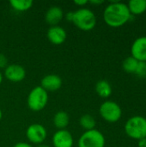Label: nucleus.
<instances>
[{
    "label": "nucleus",
    "mask_w": 146,
    "mask_h": 147,
    "mask_svg": "<svg viewBox=\"0 0 146 147\" xmlns=\"http://www.w3.org/2000/svg\"><path fill=\"white\" fill-rule=\"evenodd\" d=\"M139 61L132 56L126 58L122 62V68L127 73H135Z\"/></svg>",
    "instance_id": "6ab92c4d"
},
{
    "label": "nucleus",
    "mask_w": 146,
    "mask_h": 147,
    "mask_svg": "<svg viewBox=\"0 0 146 147\" xmlns=\"http://www.w3.org/2000/svg\"><path fill=\"white\" fill-rule=\"evenodd\" d=\"M26 136L28 141H30L31 143L40 145L46 140L47 136V133L46 128L42 125L39 123H34V124H31L27 128Z\"/></svg>",
    "instance_id": "0eeeda50"
},
{
    "label": "nucleus",
    "mask_w": 146,
    "mask_h": 147,
    "mask_svg": "<svg viewBox=\"0 0 146 147\" xmlns=\"http://www.w3.org/2000/svg\"><path fill=\"white\" fill-rule=\"evenodd\" d=\"M127 7L132 16H140L146 11V0H131Z\"/></svg>",
    "instance_id": "4468645a"
},
{
    "label": "nucleus",
    "mask_w": 146,
    "mask_h": 147,
    "mask_svg": "<svg viewBox=\"0 0 146 147\" xmlns=\"http://www.w3.org/2000/svg\"><path fill=\"white\" fill-rule=\"evenodd\" d=\"M47 39L49 41L54 45H61L66 40V31L60 26H52L49 28L46 33Z\"/></svg>",
    "instance_id": "f8f14e48"
},
{
    "label": "nucleus",
    "mask_w": 146,
    "mask_h": 147,
    "mask_svg": "<svg viewBox=\"0 0 146 147\" xmlns=\"http://www.w3.org/2000/svg\"><path fill=\"white\" fill-rule=\"evenodd\" d=\"M71 22H72L80 30L90 31L96 25V16L91 9L81 8L72 11Z\"/></svg>",
    "instance_id": "f03ea898"
},
{
    "label": "nucleus",
    "mask_w": 146,
    "mask_h": 147,
    "mask_svg": "<svg viewBox=\"0 0 146 147\" xmlns=\"http://www.w3.org/2000/svg\"><path fill=\"white\" fill-rule=\"evenodd\" d=\"M74 3H75L76 5L79 6V7H83V6H84L85 4L89 3V1H88V0H75V1H74Z\"/></svg>",
    "instance_id": "4be33fe9"
},
{
    "label": "nucleus",
    "mask_w": 146,
    "mask_h": 147,
    "mask_svg": "<svg viewBox=\"0 0 146 147\" xmlns=\"http://www.w3.org/2000/svg\"><path fill=\"white\" fill-rule=\"evenodd\" d=\"M2 82H3V74L0 71V84H2Z\"/></svg>",
    "instance_id": "a878e982"
},
{
    "label": "nucleus",
    "mask_w": 146,
    "mask_h": 147,
    "mask_svg": "<svg viewBox=\"0 0 146 147\" xmlns=\"http://www.w3.org/2000/svg\"><path fill=\"white\" fill-rule=\"evenodd\" d=\"M79 124L83 129H85L86 131H89V130L95 129L96 122L95 118L92 115L86 114L80 117Z\"/></svg>",
    "instance_id": "a211bd4d"
},
{
    "label": "nucleus",
    "mask_w": 146,
    "mask_h": 147,
    "mask_svg": "<svg viewBox=\"0 0 146 147\" xmlns=\"http://www.w3.org/2000/svg\"><path fill=\"white\" fill-rule=\"evenodd\" d=\"M32 0H10L9 4L16 11H26L33 5Z\"/></svg>",
    "instance_id": "f3484780"
},
{
    "label": "nucleus",
    "mask_w": 146,
    "mask_h": 147,
    "mask_svg": "<svg viewBox=\"0 0 146 147\" xmlns=\"http://www.w3.org/2000/svg\"><path fill=\"white\" fill-rule=\"evenodd\" d=\"M89 3L91 4H95V5H100L102 3H103L104 1H102V0H91V1H89Z\"/></svg>",
    "instance_id": "393cba45"
},
{
    "label": "nucleus",
    "mask_w": 146,
    "mask_h": 147,
    "mask_svg": "<svg viewBox=\"0 0 146 147\" xmlns=\"http://www.w3.org/2000/svg\"><path fill=\"white\" fill-rule=\"evenodd\" d=\"M14 147H33L31 145H29L28 143L26 142H19L17 144H15Z\"/></svg>",
    "instance_id": "5701e85b"
},
{
    "label": "nucleus",
    "mask_w": 146,
    "mask_h": 147,
    "mask_svg": "<svg viewBox=\"0 0 146 147\" xmlns=\"http://www.w3.org/2000/svg\"><path fill=\"white\" fill-rule=\"evenodd\" d=\"M138 146L139 147H146V138L138 140Z\"/></svg>",
    "instance_id": "b1692460"
},
{
    "label": "nucleus",
    "mask_w": 146,
    "mask_h": 147,
    "mask_svg": "<svg viewBox=\"0 0 146 147\" xmlns=\"http://www.w3.org/2000/svg\"><path fill=\"white\" fill-rule=\"evenodd\" d=\"M62 84V79L59 75L48 74L41 79L40 86L42 87L46 92H54L61 88Z\"/></svg>",
    "instance_id": "9b49d317"
},
{
    "label": "nucleus",
    "mask_w": 146,
    "mask_h": 147,
    "mask_svg": "<svg viewBox=\"0 0 146 147\" xmlns=\"http://www.w3.org/2000/svg\"><path fill=\"white\" fill-rule=\"evenodd\" d=\"M126 134L136 140L146 138V118L141 115H135L129 118L124 127Z\"/></svg>",
    "instance_id": "7ed1b4c3"
},
{
    "label": "nucleus",
    "mask_w": 146,
    "mask_h": 147,
    "mask_svg": "<svg viewBox=\"0 0 146 147\" xmlns=\"http://www.w3.org/2000/svg\"><path fill=\"white\" fill-rule=\"evenodd\" d=\"M101 117L110 123L117 122L122 116V109L120 106L114 101H106L102 102L99 109Z\"/></svg>",
    "instance_id": "39448f33"
},
{
    "label": "nucleus",
    "mask_w": 146,
    "mask_h": 147,
    "mask_svg": "<svg viewBox=\"0 0 146 147\" xmlns=\"http://www.w3.org/2000/svg\"><path fill=\"white\" fill-rule=\"evenodd\" d=\"M132 15L127 4L120 1L111 2L103 11V20L112 28H119L130 21Z\"/></svg>",
    "instance_id": "f257e3e1"
},
{
    "label": "nucleus",
    "mask_w": 146,
    "mask_h": 147,
    "mask_svg": "<svg viewBox=\"0 0 146 147\" xmlns=\"http://www.w3.org/2000/svg\"><path fill=\"white\" fill-rule=\"evenodd\" d=\"M96 92L102 98H108L112 94V86L107 80H100L96 84Z\"/></svg>",
    "instance_id": "2eb2a0df"
},
{
    "label": "nucleus",
    "mask_w": 146,
    "mask_h": 147,
    "mask_svg": "<svg viewBox=\"0 0 146 147\" xmlns=\"http://www.w3.org/2000/svg\"><path fill=\"white\" fill-rule=\"evenodd\" d=\"M37 147H50L48 146L47 145H43V144H40V145H39Z\"/></svg>",
    "instance_id": "bb28decb"
},
{
    "label": "nucleus",
    "mask_w": 146,
    "mask_h": 147,
    "mask_svg": "<svg viewBox=\"0 0 146 147\" xmlns=\"http://www.w3.org/2000/svg\"><path fill=\"white\" fill-rule=\"evenodd\" d=\"M135 74L141 78H146V62H139Z\"/></svg>",
    "instance_id": "aec40b11"
},
{
    "label": "nucleus",
    "mask_w": 146,
    "mask_h": 147,
    "mask_svg": "<svg viewBox=\"0 0 146 147\" xmlns=\"http://www.w3.org/2000/svg\"><path fill=\"white\" fill-rule=\"evenodd\" d=\"M131 54L139 62H146V36L139 37L133 41Z\"/></svg>",
    "instance_id": "6e6552de"
},
{
    "label": "nucleus",
    "mask_w": 146,
    "mask_h": 147,
    "mask_svg": "<svg viewBox=\"0 0 146 147\" xmlns=\"http://www.w3.org/2000/svg\"><path fill=\"white\" fill-rule=\"evenodd\" d=\"M2 116H3V113H2V110L0 109V121H1V119H2Z\"/></svg>",
    "instance_id": "cd10ccee"
},
{
    "label": "nucleus",
    "mask_w": 146,
    "mask_h": 147,
    "mask_svg": "<svg viewBox=\"0 0 146 147\" xmlns=\"http://www.w3.org/2000/svg\"><path fill=\"white\" fill-rule=\"evenodd\" d=\"M4 77L10 82L19 83L25 78L26 71L20 65H9L4 69Z\"/></svg>",
    "instance_id": "1a4fd4ad"
},
{
    "label": "nucleus",
    "mask_w": 146,
    "mask_h": 147,
    "mask_svg": "<svg viewBox=\"0 0 146 147\" xmlns=\"http://www.w3.org/2000/svg\"><path fill=\"white\" fill-rule=\"evenodd\" d=\"M48 92H46L42 87L36 86L31 90L28 96V106L34 112L42 110L47 104Z\"/></svg>",
    "instance_id": "20e7f679"
},
{
    "label": "nucleus",
    "mask_w": 146,
    "mask_h": 147,
    "mask_svg": "<svg viewBox=\"0 0 146 147\" xmlns=\"http://www.w3.org/2000/svg\"><path fill=\"white\" fill-rule=\"evenodd\" d=\"M64 17L63 9L59 6H52L46 13L45 20L51 26H57Z\"/></svg>",
    "instance_id": "ddd939ff"
},
{
    "label": "nucleus",
    "mask_w": 146,
    "mask_h": 147,
    "mask_svg": "<svg viewBox=\"0 0 146 147\" xmlns=\"http://www.w3.org/2000/svg\"><path fill=\"white\" fill-rule=\"evenodd\" d=\"M104 135L97 129L85 131L78 140V147H105Z\"/></svg>",
    "instance_id": "423d86ee"
},
{
    "label": "nucleus",
    "mask_w": 146,
    "mask_h": 147,
    "mask_svg": "<svg viewBox=\"0 0 146 147\" xmlns=\"http://www.w3.org/2000/svg\"><path fill=\"white\" fill-rule=\"evenodd\" d=\"M7 64H8L7 58L3 53H0V69H3V68L5 69L7 67Z\"/></svg>",
    "instance_id": "412c9836"
},
{
    "label": "nucleus",
    "mask_w": 146,
    "mask_h": 147,
    "mask_svg": "<svg viewBox=\"0 0 146 147\" xmlns=\"http://www.w3.org/2000/svg\"><path fill=\"white\" fill-rule=\"evenodd\" d=\"M52 141L54 147H72L74 144L71 134L66 129L57 131L53 134Z\"/></svg>",
    "instance_id": "9d476101"
},
{
    "label": "nucleus",
    "mask_w": 146,
    "mask_h": 147,
    "mask_svg": "<svg viewBox=\"0 0 146 147\" xmlns=\"http://www.w3.org/2000/svg\"><path fill=\"white\" fill-rule=\"evenodd\" d=\"M69 115L65 111H59L53 116V124L59 130L65 129V127L69 125Z\"/></svg>",
    "instance_id": "dca6fc26"
}]
</instances>
